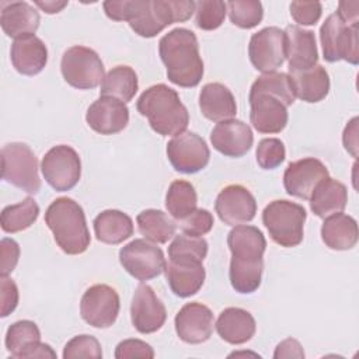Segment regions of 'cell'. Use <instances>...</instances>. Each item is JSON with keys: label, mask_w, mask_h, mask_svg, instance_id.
<instances>
[{"label": "cell", "mask_w": 359, "mask_h": 359, "mask_svg": "<svg viewBox=\"0 0 359 359\" xmlns=\"http://www.w3.org/2000/svg\"><path fill=\"white\" fill-rule=\"evenodd\" d=\"M102 7L108 18L128 21L142 38H153L165 27L189 20L195 13L192 0H109Z\"/></svg>", "instance_id": "6da1fadb"}, {"label": "cell", "mask_w": 359, "mask_h": 359, "mask_svg": "<svg viewBox=\"0 0 359 359\" xmlns=\"http://www.w3.org/2000/svg\"><path fill=\"white\" fill-rule=\"evenodd\" d=\"M227 245L231 252L230 283L237 293H254L262 279L264 252L266 240L255 226H234L227 236Z\"/></svg>", "instance_id": "7a4b0ae2"}, {"label": "cell", "mask_w": 359, "mask_h": 359, "mask_svg": "<svg viewBox=\"0 0 359 359\" xmlns=\"http://www.w3.org/2000/svg\"><path fill=\"white\" fill-rule=\"evenodd\" d=\"M158 55L165 66L168 80L180 87L191 88L201 83L203 60L195 32L188 28H174L158 42Z\"/></svg>", "instance_id": "3957f363"}, {"label": "cell", "mask_w": 359, "mask_h": 359, "mask_svg": "<svg viewBox=\"0 0 359 359\" xmlns=\"http://www.w3.org/2000/svg\"><path fill=\"white\" fill-rule=\"evenodd\" d=\"M136 108L142 116L147 118L150 128L161 136L180 135L189 123L188 109L181 102L178 93L163 83L144 90Z\"/></svg>", "instance_id": "277c9868"}, {"label": "cell", "mask_w": 359, "mask_h": 359, "mask_svg": "<svg viewBox=\"0 0 359 359\" xmlns=\"http://www.w3.org/2000/svg\"><path fill=\"white\" fill-rule=\"evenodd\" d=\"M45 223L65 254L79 255L90 247L91 237L86 215L74 199L67 196L55 199L45 212Z\"/></svg>", "instance_id": "5b68a950"}, {"label": "cell", "mask_w": 359, "mask_h": 359, "mask_svg": "<svg viewBox=\"0 0 359 359\" xmlns=\"http://www.w3.org/2000/svg\"><path fill=\"white\" fill-rule=\"evenodd\" d=\"M306 209L286 199L269 202L262 210V223L271 238L280 247H296L303 241Z\"/></svg>", "instance_id": "8992f818"}, {"label": "cell", "mask_w": 359, "mask_h": 359, "mask_svg": "<svg viewBox=\"0 0 359 359\" xmlns=\"http://www.w3.org/2000/svg\"><path fill=\"white\" fill-rule=\"evenodd\" d=\"M1 177L6 182L36 195L41 189L38 160L32 149L22 142H11L1 149Z\"/></svg>", "instance_id": "52a82bcc"}, {"label": "cell", "mask_w": 359, "mask_h": 359, "mask_svg": "<svg viewBox=\"0 0 359 359\" xmlns=\"http://www.w3.org/2000/svg\"><path fill=\"white\" fill-rule=\"evenodd\" d=\"M60 72L65 81L79 90L95 88L104 80L101 57L94 49L83 45H74L65 50Z\"/></svg>", "instance_id": "ba28073f"}, {"label": "cell", "mask_w": 359, "mask_h": 359, "mask_svg": "<svg viewBox=\"0 0 359 359\" xmlns=\"http://www.w3.org/2000/svg\"><path fill=\"white\" fill-rule=\"evenodd\" d=\"M320 41L324 59L330 63L345 60L359 63L358 25L345 24L337 13L330 14L320 28Z\"/></svg>", "instance_id": "9c48e42d"}, {"label": "cell", "mask_w": 359, "mask_h": 359, "mask_svg": "<svg viewBox=\"0 0 359 359\" xmlns=\"http://www.w3.org/2000/svg\"><path fill=\"white\" fill-rule=\"evenodd\" d=\"M119 262L135 279L144 282L157 278L165 269L164 252L146 238H135L119 250Z\"/></svg>", "instance_id": "30bf717a"}, {"label": "cell", "mask_w": 359, "mask_h": 359, "mask_svg": "<svg viewBox=\"0 0 359 359\" xmlns=\"http://www.w3.org/2000/svg\"><path fill=\"white\" fill-rule=\"evenodd\" d=\"M41 170L45 181L55 191H70L81 177L80 156L67 144L53 146L42 157Z\"/></svg>", "instance_id": "8fae6325"}, {"label": "cell", "mask_w": 359, "mask_h": 359, "mask_svg": "<svg viewBox=\"0 0 359 359\" xmlns=\"http://www.w3.org/2000/svg\"><path fill=\"white\" fill-rule=\"evenodd\" d=\"M119 309L118 292L105 283L90 286L80 300L81 318L95 328L111 327L118 318Z\"/></svg>", "instance_id": "7c38bea8"}, {"label": "cell", "mask_w": 359, "mask_h": 359, "mask_svg": "<svg viewBox=\"0 0 359 359\" xmlns=\"http://www.w3.org/2000/svg\"><path fill=\"white\" fill-rule=\"evenodd\" d=\"M248 56L258 72H276L286 59L285 31L278 27H266L252 34L248 43Z\"/></svg>", "instance_id": "4fadbf2b"}, {"label": "cell", "mask_w": 359, "mask_h": 359, "mask_svg": "<svg viewBox=\"0 0 359 359\" xmlns=\"http://www.w3.org/2000/svg\"><path fill=\"white\" fill-rule=\"evenodd\" d=\"M165 151L172 168L184 174H195L203 170L210 158V150L205 139L194 132L175 135L167 143Z\"/></svg>", "instance_id": "5bb4252c"}, {"label": "cell", "mask_w": 359, "mask_h": 359, "mask_svg": "<svg viewBox=\"0 0 359 359\" xmlns=\"http://www.w3.org/2000/svg\"><path fill=\"white\" fill-rule=\"evenodd\" d=\"M219 219L229 226H238L251 222L257 213L254 195L240 184L224 187L215 202Z\"/></svg>", "instance_id": "9a60e30c"}, {"label": "cell", "mask_w": 359, "mask_h": 359, "mask_svg": "<svg viewBox=\"0 0 359 359\" xmlns=\"http://www.w3.org/2000/svg\"><path fill=\"white\" fill-rule=\"evenodd\" d=\"M327 177H330L328 170L323 161L306 157L287 164L283 172V187L290 196L309 201L316 187Z\"/></svg>", "instance_id": "2e32d148"}, {"label": "cell", "mask_w": 359, "mask_h": 359, "mask_svg": "<svg viewBox=\"0 0 359 359\" xmlns=\"http://www.w3.org/2000/svg\"><path fill=\"white\" fill-rule=\"evenodd\" d=\"M130 320L140 334H153L164 325L165 306L149 285L140 283L136 287L130 303Z\"/></svg>", "instance_id": "e0dca14e"}, {"label": "cell", "mask_w": 359, "mask_h": 359, "mask_svg": "<svg viewBox=\"0 0 359 359\" xmlns=\"http://www.w3.org/2000/svg\"><path fill=\"white\" fill-rule=\"evenodd\" d=\"M212 310L198 302L184 304L175 314V332L181 341L187 344L206 342L213 332Z\"/></svg>", "instance_id": "ac0fdd59"}, {"label": "cell", "mask_w": 359, "mask_h": 359, "mask_svg": "<svg viewBox=\"0 0 359 359\" xmlns=\"http://www.w3.org/2000/svg\"><path fill=\"white\" fill-rule=\"evenodd\" d=\"M203 261L195 258H170L165 262V279L171 292L178 297L196 294L203 286L206 271Z\"/></svg>", "instance_id": "d6986e66"}, {"label": "cell", "mask_w": 359, "mask_h": 359, "mask_svg": "<svg viewBox=\"0 0 359 359\" xmlns=\"http://www.w3.org/2000/svg\"><path fill=\"white\" fill-rule=\"evenodd\" d=\"M87 125L100 135H115L129 123V109L125 102L101 95L86 112Z\"/></svg>", "instance_id": "ffe728a7"}, {"label": "cell", "mask_w": 359, "mask_h": 359, "mask_svg": "<svg viewBox=\"0 0 359 359\" xmlns=\"http://www.w3.org/2000/svg\"><path fill=\"white\" fill-rule=\"evenodd\" d=\"M210 143L226 157H241L252 147L254 135L245 122L231 118L216 123L210 132Z\"/></svg>", "instance_id": "44dd1931"}, {"label": "cell", "mask_w": 359, "mask_h": 359, "mask_svg": "<svg viewBox=\"0 0 359 359\" xmlns=\"http://www.w3.org/2000/svg\"><path fill=\"white\" fill-rule=\"evenodd\" d=\"M251 107L250 121L259 133H279L287 125V107L266 93L248 94Z\"/></svg>", "instance_id": "7402d4cb"}, {"label": "cell", "mask_w": 359, "mask_h": 359, "mask_svg": "<svg viewBox=\"0 0 359 359\" xmlns=\"http://www.w3.org/2000/svg\"><path fill=\"white\" fill-rule=\"evenodd\" d=\"M285 35L289 72H300L314 67L318 62L314 32L299 25H289L285 29Z\"/></svg>", "instance_id": "603a6c76"}, {"label": "cell", "mask_w": 359, "mask_h": 359, "mask_svg": "<svg viewBox=\"0 0 359 359\" xmlns=\"http://www.w3.org/2000/svg\"><path fill=\"white\" fill-rule=\"evenodd\" d=\"M10 59L13 67L24 76H35L43 70L48 62V49L35 34L24 35L11 43Z\"/></svg>", "instance_id": "cb8c5ba5"}, {"label": "cell", "mask_w": 359, "mask_h": 359, "mask_svg": "<svg viewBox=\"0 0 359 359\" xmlns=\"http://www.w3.org/2000/svg\"><path fill=\"white\" fill-rule=\"evenodd\" d=\"M41 17L34 6L27 1L1 3L0 25L10 38H20L35 34L39 28Z\"/></svg>", "instance_id": "d4e9b609"}, {"label": "cell", "mask_w": 359, "mask_h": 359, "mask_svg": "<svg viewBox=\"0 0 359 359\" xmlns=\"http://www.w3.org/2000/svg\"><path fill=\"white\" fill-rule=\"evenodd\" d=\"M215 327L219 337L231 345L248 342L257 331V324L252 314L240 307L224 309L219 314Z\"/></svg>", "instance_id": "484cf974"}, {"label": "cell", "mask_w": 359, "mask_h": 359, "mask_svg": "<svg viewBox=\"0 0 359 359\" xmlns=\"http://www.w3.org/2000/svg\"><path fill=\"white\" fill-rule=\"evenodd\" d=\"M199 109L202 115L213 122L231 119L237 114L233 93L222 83H208L199 93Z\"/></svg>", "instance_id": "4316f807"}, {"label": "cell", "mask_w": 359, "mask_h": 359, "mask_svg": "<svg viewBox=\"0 0 359 359\" xmlns=\"http://www.w3.org/2000/svg\"><path fill=\"white\" fill-rule=\"evenodd\" d=\"M289 79L296 98L304 102H320L328 95L330 76L321 65L307 70L289 72Z\"/></svg>", "instance_id": "83f0119b"}, {"label": "cell", "mask_w": 359, "mask_h": 359, "mask_svg": "<svg viewBox=\"0 0 359 359\" xmlns=\"http://www.w3.org/2000/svg\"><path fill=\"white\" fill-rule=\"evenodd\" d=\"M358 236L356 220L342 212L325 217L321 226V238L331 250L346 251L353 248L358 243Z\"/></svg>", "instance_id": "f1b7e54d"}, {"label": "cell", "mask_w": 359, "mask_h": 359, "mask_svg": "<svg viewBox=\"0 0 359 359\" xmlns=\"http://www.w3.org/2000/svg\"><path fill=\"white\" fill-rule=\"evenodd\" d=\"M309 201L311 212L316 216L325 219L345 209L348 202V189L342 182L327 177L316 187Z\"/></svg>", "instance_id": "f546056e"}, {"label": "cell", "mask_w": 359, "mask_h": 359, "mask_svg": "<svg viewBox=\"0 0 359 359\" xmlns=\"http://www.w3.org/2000/svg\"><path fill=\"white\" fill-rule=\"evenodd\" d=\"M98 241L105 244H121L133 234V222L129 215L116 210H102L93 222Z\"/></svg>", "instance_id": "4dcf8cb0"}, {"label": "cell", "mask_w": 359, "mask_h": 359, "mask_svg": "<svg viewBox=\"0 0 359 359\" xmlns=\"http://www.w3.org/2000/svg\"><path fill=\"white\" fill-rule=\"evenodd\" d=\"M139 81L136 72L126 65L112 67L101 83L100 94L105 97L116 98L122 102H129L137 93Z\"/></svg>", "instance_id": "1f68e13d"}, {"label": "cell", "mask_w": 359, "mask_h": 359, "mask_svg": "<svg viewBox=\"0 0 359 359\" xmlns=\"http://www.w3.org/2000/svg\"><path fill=\"white\" fill-rule=\"evenodd\" d=\"M136 222H137V229L140 234L146 240L154 244H164L175 236L177 223L163 210H158V209L142 210L137 215Z\"/></svg>", "instance_id": "d6a6232c"}, {"label": "cell", "mask_w": 359, "mask_h": 359, "mask_svg": "<svg viewBox=\"0 0 359 359\" xmlns=\"http://www.w3.org/2000/svg\"><path fill=\"white\" fill-rule=\"evenodd\" d=\"M198 195L194 185L184 180H175L170 184L165 194V208L168 213L177 220H182L196 210Z\"/></svg>", "instance_id": "836d02e7"}, {"label": "cell", "mask_w": 359, "mask_h": 359, "mask_svg": "<svg viewBox=\"0 0 359 359\" xmlns=\"http://www.w3.org/2000/svg\"><path fill=\"white\" fill-rule=\"evenodd\" d=\"M39 216V206L34 198L28 196L24 201L8 205L1 210L0 224L6 233H18L31 227Z\"/></svg>", "instance_id": "e575fe53"}, {"label": "cell", "mask_w": 359, "mask_h": 359, "mask_svg": "<svg viewBox=\"0 0 359 359\" xmlns=\"http://www.w3.org/2000/svg\"><path fill=\"white\" fill-rule=\"evenodd\" d=\"M41 341V331L31 320H20L13 323L6 332L4 344L11 358L20 359L31 345Z\"/></svg>", "instance_id": "d590c367"}, {"label": "cell", "mask_w": 359, "mask_h": 359, "mask_svg": "<svg viewBox=\"0 0 359 359\" xmlns=\"http://www.w3.org/2000/svg\"><path fill=\"white\" fill-rule=\"evenodd\" d=\"M255 93H266L276 98H279L286 107L292 105L296 100L293 87L289 79V74L279 73V72H271V73H262L251 86L250 94Z\"/></svg>", "instance_id": "8d00e7d4"}, {"label": "cell", "mask_w": 359, "mask_h": 359, "mask_svg": "<svg viewBox=\"0 0 359 359\" xmlns=\"http://www.w3.org/2000/svg\"><path fill=\"white\" fill-rule=\"evenodd\" d=\"M231 24L238 28L250 29L257 27L264 17L261 1L257 0H236L226 3Z\"/></svg>", "instance_id": "74e56055"}, {"label": "cell", "mask_w": 359, "mask_h": 359, "mask_svg": "<svg viewBox=\"0 0 359 359\" xmlns=\"http://www.w3.org/2000/svg\"><path fill=\"white\" fill-rule=\"evenodd\" d=\"M226 3L219 0H201L195 3V22L203 31L219 28L226 18Z\"/></svg>", "instance_id": "f35d334b"}, {"label": "cell", "mask_w": 359, "mask_h": 359, "mask_svg": "<svg viewBox=\"0 0 359 359\" xmlns=\"http://www.w3.org/2000/svg\"><path fill=\"white\" fill-rule=\"evenodd\" d=\"M208 255V241L203 237L188 236L185 233L174 236L168 245V258H195L203 261Z\"/></svg>", "instance_id": "ab89813d"}, {"label": "cell", "mask_w": 359, "mask_h": 359, "mask_svg": "<svg viewBox=\"0 0 359 359\" xmlns=\"http://www.w3.org/2000/svg\"><path fill=\"white\" fill-rule=\"evenodd\" d=\"M257 163L264 170H273L279 167L286 157V149L280 139L266 137L262 139L255 151Z\"/></svg>", "instance_id": "60d3db41"}, {"label": "cell", "mask_w": 359, "mask_h": 359, "mask_svg": "<svg viewBox=\"0 0 359 359\" xmlns=\"http://www.w3.org/2000/svg\"><path fill=\"white\" fill-rule=\"evenodd\" d=\"M63 359H77V358H102V349L98 339L93 335H76L63 348Z\"/></svg>", "instance_id": "b9f144b4"}, {"label": "cell", "mask_w": 359, "mask_h": 359, "mask_svg": "<svg viewBox=\"0 0 359 359\" xmlns=\"http://www.w3.org/2000/svg\"><path fill=\"white\" fill-rule=\"evenodd\" d=\"M213 224H215L213 216L206 209H196L189 216L178 222V226L185 234L195 236V237H202L208 234L212 230Z\"/></svg>", "instance_id": "7bdbcfd3"}, {"label": "cell", "mask_w": 359, "mask_h": 359, "mask_svg": "<svg viewBox=\"0 0 359 359\" xmlns=\"http://www.w3.org/2000/svg\"><path fill=\"white\" fill-rule=\"evenodd\" d=\"M289 8L292 18L300 25H314L323 13L320 1H292Z\"/></svg>", "instance_id": "ee69618b"}, {"label": "cell", "mask_w": 359, "mask_h": 359, "mask_svg": "<svg viewBox=\"0 0 359 359\" xmlns=\"http://www.w3.org/2000/svg\"><path fill=\"white\" fill-rule=\"evenodd\" d=\"M115 358L116 359H126V358H144L151 359L154 358L153 348L142 341V339H123L115 348Z\"/></svg>", "instance_id": "f6af8a7d"}, {"label": "cell", "mask_w": 359, "mask_h": 359, "mask_svg": "<svg viewBox=\"0 0 359 359\" xmlns=\"http://www.w3.org/2000/svg\"><path fill=\"white\" fill-rule=\"evenodd\" d=\"M18 287L8 276H0V316H10L18 306Z\"/></svg>", "instance_id": "bcb514c9"}, {"label": "cell", "mask_w": 359, "mask_h": 359, "mask_svg": "<svg viewBox=\"0 0 359 359\" xmlns=\"http://www.w3.org/2000/svg\"><path fill=\"white\" fill-rule=\"evenodd\" d=\"M0 276H8L17 266L20 259V245L13 238L0 241Z\"/></svg>", "instance_id": "7dc6e473"}, {"label": "cell", "mask_w": 359, "mask_h": 359, "mask_svg": "<svg viewBox=\"0 0 359 359\" xmlns=\"http://www.w3.org/2000/svg\"><path fill=\"white\" fill-rule=\"evenodd\" d=\"M282 358H304V351L300 345V342L294 338H286L282 342L278 344L273 352V359H282Z\"/></svg>", "instance_id": "c3c4849f"}, {"label": "cell", "mask_w": 359, "mask_h": 359, "mask_svg": "<svg viewBox=\"0 0 359 359\" xmlns=\"http://www.w3.org/2000/svg\"><path fill=\"white\" fill-rule=\"evenodd\" d=\"M358 116L352 118L342 133L344 147L348 153L352 154V157H358Z\"/></svg>", "instance_id": "681fc988"}, {"label": "cell", "mask_w": 359, "mask_h": 359, "mask_svg": "<svg viewBox=\"0 0 359 359\" xmlns=\"http://www.w3.org/2000/svg\"><path fill=\"white\" fill-rule=\"evenodd\" d=\"M358 8L359 1H341L338 4V11L335 13L345 24L358 25Z\"/></svg>", "instance_id": "f907efd6"}, {"label": "cell", "mask_w": 359, "mask_h": 359, "mask_svg": "<svg viewBox=\"0 0 359 359\" xmlns=\"http://www.w3.org/2000/svg\"><path fill=\"white\" fill-rule=\"evenodd\" d=\"M34 358H56V352L43 342H36L34 345H31L25 352H22V355L20 356V359H34Z\"/></svg>", "instance_id": "816d5d0a"}, {"label": "cell", "mask_w": 359, "mask_h": 359, "mask_svg": "<svg viewBox=\"0 0 359 359\" xmlns=\"http://www.w3.org/2000/svg\"><path fill=\"white\" fill-rule=\"evenodd\" d=\"M35 6L46 14H55L62 11L67 6V1H35Z\"/></svg>", "instance_id": "f5cc1de1"}]
</instances>
